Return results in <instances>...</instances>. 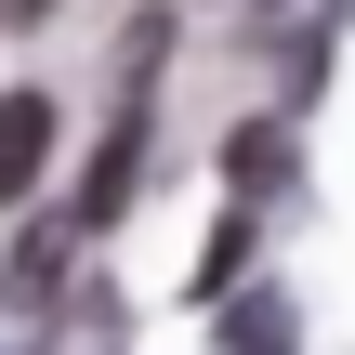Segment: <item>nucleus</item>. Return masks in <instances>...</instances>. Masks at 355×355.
Listing matches in <instances>:
<instances>
[{"instance_id": "nucleus-1", "label": "nucleus", "mask_w": 355, "mask_h": 355, "mask_svg": "<svg viewBox=\"0 0 355 355\" xmlns=\"http://www.w3.org/2000/svg\"><path fill=\"white\" fill-rule=\"evenodd\" d=\"M132 184H145V105H132V119L105 132V158L79 171V211H66V224H119V211H132Z\"/></svg>"}, {"instance_id": "nucleus-2", "label": "nucleus", "mask_w": 355, "mask_h": 355, "mask_svg": "<svg viewBox=\"0 0 355 355\" xmlns=\"http://www.w3.org/2000/svg\"><path fill=\"white\" fill-rule=\"evenodd\" d=\"M40 171H53V105H40V92H0V211H13Z\"/></svg>"}, {"instance_id": "nucleus-3", "label": "nucleus", "mask_w": 355, "mask_h": 355, "mask_svg": "<svg viewBox=\"0 0 355 355\" xmlns=\"http://www.w3.org/2000/svg\"><path fill=\"white\" fill-rule=\"evenodd\" d=\"M290 343H303V316H290L277 290H250V303L224 316V355H290Z\"/></svg>"}, {"instance_id": "nucleus-4", "label": "nucleus", "mask_w": 355, "mask_h": 355, "mask_svg": "<svg viewBox=\"0 0 355 355\" xmlns=\"http://www.w3.org/2000/svg\"><path fill=\"white\" fill-rule=\"evenodd\" d=\"M224 171H237V184H290V132H277V119H263V132H237V145H224Z\"/></svg>"}, {"instance_id": "nucleus-5", "label": "nucleus", "mask_w": 355, "mask_h": 355, "mask_svg": "<svg viewBox=\"0 0 355 355\" xmlns=\"http://www.w3.org/2000/svg\"><path fill=\"white\" fill-rule=\"evenodd\" d=\"M237 263H250V211H224V237L198 250V303H224V290H237Z\"/></svg>"}, {"instance_id": "nucleus-6", "label": "nucleus", "mask_w": 355, "mask_h": 355, "mask_svg": "<svg viewBox=\"0 0 355 355\" xmlns=\"http://www.w3.org/2000/svg\"><path fill=\"white\" fill-rule=\"evenodd\" d=\"M40 13H53V0H0V26H40Z\"/></svg>"}, {"instance_id": "nucleus-7", "label": "nucleus", "mask_w": 355, "mask_h": 355, "mask_svg": "<svg viewBox=\"0 0 355 355\" xmlns=\"http://www.w3.org/2000/svg\"><path fill=\"white\" fill-rule=\"evenodd\" d=\"M329 13H355V0H329Z\"/></svg>"}]
</instances>
